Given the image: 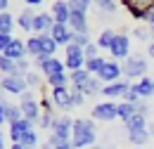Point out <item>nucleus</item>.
<instances>
[{
    "label": "nucleus",
    "instance_id": "nucleus-15",
    "mask_svg": "<svg viewBox=\"0 0 154 149\" xmlns=\"http://www.w3.org/2000/svg\"><path fill=\"white\" fill-rule=\"evenodd\" d=\"M50 36L55 38V43H57V45H64V47H66V45L71 43L74 31L69 29V24H55V26H52V31H50Z\"/></svg>",
    "mask_w": 154,
    "mask_h": 149
},
{
    "label": "nucleus",
    "instance_id": "nucleus-4",
    "mask_svg": "<svg viewBox=\"0 0 154 149\" xmlns=\"http://www.w3.org/2000/svg\"><path fill=\"white\" fill-rule=\"evenodd\" d=\"M121 5L131 12L133 19H147L154 12V0H121Z\"/></svg>",
    "mask_w": 154,
    "mask_h": 149
},
{
    "label": "nucleus",
    "instance_id": "nucleus-28",
    "mask_svg": "<svg viewBox=\"0 0 154 149\" xmlns=\"http://www.w3.org/2000/svg\"><path fill=\"white\" fill-rule=\"evenodd\" d=\"M149 137H152L149 130H133V132H128V140H131L133 147H142V144H147Z\"/></svg>",
    "mask_w": 154,
    "mask_h": 149
},
{
    "label": "nucleus",
    "instance_id": "nucleus-41",
    "mask_svg": "<svg viewBox=\"0 0 154 149\" xmlns=\"http://www.w3.org/2000/svg\"><path fill=\"white\" fill-rule=\"evenodd\" d=\"M85 102V95L81 93L78 88H71V107H81Z\"/></svg>",
    "mask_w": 154,
    "mask_h": 149
},
{
    "label": "nucleus",
    "instance_id": "nucleus-25",
    "mask_svg": "<svg viewBox=\"0 0 154 149\" xmlns=\"http://www.w3.org/2000/svg\"><path fill=\"white\" fill-rule=\"evenodd\" d=\"M40 45H43V55L45 57H55V52H57V47H59L50 33H43L40 36Z\"/></svg>",
    "mask_w": 154,
    "mask_h": 149
},
{
    "label": "nucleus",
    "instance_id": "nucleus-48",
    "mask_svg": "<svg viewBox=\"0 0 154 149\" xmlns=\"http://www.w3.org/2000/svg\"><path fill=\"white\" fill-rule=\"evenodd\" d=\"M29 7H38V5H43V0H24Z\"/></svg>",
    "mask_w": 154,
    "mask_h": 149
},
{
    "label": "nucleus",
    "instance_id": "nucleus-22",
    "mask_svg": "<svg viewBox=\"0 0 154 149\" xmlns=\"http://www.w3.org/2000/svg\"><path fill=\"white\" fill-rule=\"evenodd\" d=\"M33 21H36V12L31 7L24 10L19 17H17V24H19V29H24V31H33Z\"/></svg>",
    "mask_w": 154,
    "mask_h": 149
},
{
    "label": "nucleus",
    "instance_id": "nucleus-58",
    "mask_svg": "<svg viewBox=\"0 0 154 149\" xmlns=\"http://www.w3.org/2000/svg\"><path fill=\"white\" fill-rule=\"evenodd\" d=\"M152 81H154V76H152Z\"/></svg>",
    "mask_w": 154,
    "mask_h": 149
},
{
    "label": "nucleus",
    "instance_id": "nucleus-11",
    "mask_svg": "<svg viewBox=\"0 0 154 149\" xmlns=\"http://www.w3.org/2000/svg\"><path fill=\"white\" fill-rule=\"evenodd\" d=\"M109 52H112L114 59H128L131 57V40H128V36H116L112 47H109Z\"/></svg>",
    "mask_w": 154,
    "mask_h": 149
},
{
    "label": "nucleus",
    "instance_id": "nucleus-35",
    "mask_svg": "<svg viewBox=\"0 0 154 149\" xmlns=\"http://www.w3.org/2000/svg\"><path fill=\"white\" fill-rule=\"evenodd\" d=\"M21 118H24V111L19 104H7V123H17Z\"/></svg>",
    "mask_w": 154,
    "mask_h": 149
},
{
    "label": "nucleus",
    "instance_id": "nucleus-10",
    "mask_svg": "<svg viewBox=\"0 0 154 149\" xmlns=\"http://www.w3.org/2000/svg\"><path fill=\"white\" fill-rule=\"evenodd\" d=\"M50 99L55 102V107L57 109H71V90L66 88V85H59V88H52V93H50Z\"/></svg>",
    "mask_w": 154,
    "mask_h": 149
},
{
    "label": "nucleus",
    "instance_id": "nucleus-47",
    "mask_svg": "<svg viewBox=\"0 0 154 149\" xmlns=\"http://www.w3.org/2000/svg\"><path fill=\"white\" fill-rule=\"evenodd\" d=\"M66 55H83V47L76 45V43H69V45H66ZM83 57H85V55H83Z\"/></svg>",
    "mask_w": 154,
    "mask_h": 149
},
{
    "label": "nucleus",
    "instance_id": "nucleus-53",
    "mask_svg": "<svg viewBox=\"0 0 154 149\" xmlns=\"http://www.w3.org/2000/svg\"><path fill=\"white\" fill-rule=\"evenodd\" d=\"M147 130H149V135L154 137V123H149V126H147Z\"/></svg>",
    "mask_w": 154,
    "mask_h": 149
},
{
    "label": "nucleus",
    "instance_id": "nucleus-37",
    "mask_svg": "<svg viewBox=\"0 0 154 149\" xmlns=\"http://www.w3.org/2000/svg\"><path fill=\"white\" fill-rule=\"evenodd\" d=\"M48 83H50V88H59V85H66L69 83V74H55L48 78Z\"/></svg>",
    "mask_w": 154,
    "mask_h": 149
},
{
    "label": "nucleus",
    "instance_id": "nucleus-29",
    "mask_svg": "<svg viewBox=\"0 0 154 149\" xmlns=\"http://www.w3.org/2000/svg\"><path fill=\"white\" fill-rule=\"evenodd\" d=\"M102 88H104V83H102L97 76H93V78H90V81L81 88V93H83V95H97V93L102 95Z\"/></svg>",
    "mask_w": 154,
    "mask_h": 149
},
{
    "label": "nucleus",
    "instance_id": "nucleus-6",
    "mask_svg": "<svg viewBox=\"0 0 154 149\" xmlns=\"http://www.w3.org/2000/svg\"><path fill=\"white\" fill-rule=\"evenodd\" d=\"M71 130H74V118L71 116H57L55 118V123H52V135L55 137H59L62 142H71Z\"/></svg>",
    "mask_w": 154,
    "mask_h": 149
},
{
    "label": "nucleus",
    "instance_id": "nucleus-13",
    "mask_svg": "<svg viewBox=\"0 0 154 149\" xmlns=\"http://www.w3.org/2000/svg\"><path fill=\"white\" fill-rule=\"evenodd\" d=\"M128 90H131V83L121 78V81H116V83L104 85V88H102V95H104V97H109V99H114V97H123Z\"/></svg>",
    "mask_w": 154,
    "mask_h": 149
},
{
    "label": "nucleus",
    "instance_id": "nucleus-55",
    "mask_svg": "<svg viewBox=\"0 0 154 149\" xmlns=\"http://www.w3.org/2000/svg\"><path fill=\"white\" fill-rule=\"evenodd\" d=\"M40 149H55V147H50V144H45V147H40Z\"/></svg>",
    "mask_w": 154,
    "mask_h": 149
},
{
    "label": "nucleus",
    "instance_id": "nucleus-57",
    "mask_svg": "<svg viewBox=\"0 0 154 149\" xmlns=\"http://www.w3.org/2000/svg\"><path fill=\"white\" fill-rule=\"evenodd\" d=\"M133 149H142V147H133Z\"/></svg>",
    "mask_w": 154,
    "mask_h": 149
},
{
    "label": "nucleus",
    "instance_id": "nucleus-36",
    "mask_svg": "<svg viewBox=\"0 0 154 149\" xmlns=\"http://www.w3.org/2000/svg\"><path fill=\"white\" fill-rule=\"evenodd\" d=\"M66 2H69V10H71V12H83V14H85V12L90 10V5H93V0H66Z\"/></svg>",
    "mask_w": 154,
    "mask_h": 149
},
{
    "label": "nucleus",
    "instance_id": "nucleus-27",
    "mask_svg": "<svg viewBox=\"0 0 154 149\" xmlns=\"http://www.w3.org/2000/svg\"><path fill=\"white\" fill-rule=\"evenodd\" d=\"M116 114H119V118L126 123L131 116H135V114H137V107H135V104H131V102H119V109H116Z\"/></svg>",
    "mask_w": 154,
    "mask_h": 149
},
{
    "label": "nucleus",
    "instance_id": "nucleus-49",
    "mask_svg": "<svg viewBox=\"0 0 154 149\" xmlns=\"http://www.w3.org/2000/svg\"><path fill=\"white\" fill-rule=\"evenodd\" d=\"M147 26H149V31L154 33V12L149 14V17H147Z\"/></svg>",
    "mask_w": 154,
    "mask_h": 149
},
{
    "label": "nucleus",
    "instance_id": "nucleus-7",
    "mask_svg": "<svg viewBox=\"0 0 154 149\" xmlns=\"http://www.w3.org/2000/svg\"><path fill=\"white\" fill-rule=\"evenodd\" d=\"M116 109H119V104H116V102H100V104H95V107H93V121L109 123V121L119 118Z\"/></svg>",
    "mask_w": 154,
    "mask_h": 149
},
{
    "label": "nucleus",
    "instance_id": "nucleus-30",
    "mask_svg": "<svg viewBox=\"0 0 154 149\" xmlns=\"http://www.w3.org/2000/svg\"><path fill=\"white\" fill-rule=\"evenodd\" d=\"M12 29H14V17L10 12H0V33H10L12 36Z\"/></svg>",
    "mask_w": 154,
    "mask_h": 149
},
{
    "label": "nucleus",
    "instance_id": "nucleus-50",
    "mask_svg": "<svg viewBox=\"0 0 154 149\" xmlns=\"http://www.w3.org/2000/svg\"><path fill=\"white\" fill-rule=\"evenodd\" d=\"M7 5H10V0H0V12H7Z\"/></svg>",
    "mask_w": 154,
    "mask_h": 149
},
{
    "label": "nucleus",
    "instance_id": "nucleus-1",
    "mask_svg": "<svg viewBox=\"0 0 154 149\" xmlns=\"http://www.w3.org/2000/svg\"><path fill=\"white\" fill-rule=\"evenodd\" d=\"M97 142V128L93 118H74L71 130V147L74 149H88Z\"/></svg>",
    "mask_w": 154,
    "mask_h": 149
},
{
    "label": "nucleus",
    "instance_id": "nucleus-3",
    "mask_svg": "<svg viewBox=\"0 0 154 149\" xmlns=\"http://www.w3.org/2000/svg\"><path fill=\"white\" fill-rule=\"evenodd\" d=\"M121 69H123V76H126V78H145V74H147V59L140 57V55L137 57L131 55L128 59H123Z\"/></svg>",
    "mask_w": 154,
    "mask_h": 149
},
{
    "label": "nucleus",
    "instance_id": "nucleus-19",
    "mask_svg": "<svg viewBox=\"0 0 154 149\" xmlns=\"http://www.w3.org/2000/svg\"><path fill=\"white\" fill-rule=\"evenodd\" d=\"M123 126H126V130H128V132H133V130H147L149 121H147V116H145V114H135V116H131Z\"/></svg>",
    "mask_w": 154,
    "mask_h": 149
},
{
    "label": "nucleus",
    "instance_id": "nucleus-43",
    "mask_svg": "<svg viewBox=\"0 0 154 149\" xmlns=\"http://www.w3.org/2000/svg\"><path fill=\"white\" fill-rule=\"evenodd\" d=\"M83 55L85 59H93V57H100V47H97V43H90L85 50H83Z\"/></svg>",
    "mask_w": 154,
    "mask_h": 149
},
{
    "label": "nucleus",
    "instance_id": "nucleus-17",
    "mask_svg": "<svg viewBox=\"0 0 154 149\" xmlns=\"http://www.w3.org/2000/svg\"><path fill=\"white\" fill-rule=\"evenodd\" d=\"M52 17H55L57 24H69L71 10H69V2H66V0H55V2H52Z\"/></svg>",
    "mask_w": 154,
    "mask_h": 149
},
{
    "label": "nucleus",
    "instance_id": "nucleus-20",
    "mask_svg": "<svg viewBox=\"0 0 154 149\" xmlns=\"http://www.w3.org/2000/svg\"><path fill=\"white\" fill-rule=\"evenodd\" d=\"M133 88L137 90V95H140V99H147V97H152V95H154V81H152V78H147V76H145V78H140V81L135 83Z\"/></svg>",
    "mask_w": 154,
    "mask_h": 149
},
{
    "label": "nucleus",
    "instance_id": "nucleus-16",
    "mask_svg": "<svg viewBox=\"0 0 154 149\" xmlns=\"http://www.w3.org/2000/svg\"><path fill=\"white\" fill-rule=\"evenodd\" d=\"M5 57H10V59H14V62H19V59H26V43L19 40V38H12V43L7 45V50L2 52Z\"/></svg>",
    "mask_w": 154,
    "mask_h": 149
},
{
    "label": "nucleus",
    "instance_id": "nucleus-56",
    "mask_svg": "<svg viewBox=\"0 0 154 149\" xmlns=\"http://www.w3.org/2000/svg\"><path fill=\"white\" fill-rule=\"evenodd\" d=\"M88 149H102V147H97V144H93V147H88Z\"/></svg>",
    "mask_w": 154,
    "mask_h": 149
},
{
    "label": "nucleus",
    "instance_id": "nucleus-33",
    "mask_svg": "<svg viewBox=\"0 0 154 149\" xmlns=\"http://www.w3.org/2000/svg\"><path fill=\"white\" fill-rule=\"evenodd\" d=\"M19 144H24L26 149H36L38 147V132H36V128L29 132H24V137L19 140Z\"/></svg>",
    "mask_w": 154,
    "mask_h": 149
},
{
    "label": "nucleus",
    "instance_id": "nucleus-24",
    "mask_svg": "<svg viewBox=\"0 0 154 149\" xmlns=\"http://www.w3.org/2000/svg\"><path fill=\"white\" fill-rule=\"evenodd\" d=\"M116 36H119L116 31H112V29H104V31H102V33L97 36V40H95V43H97V47H100V50H109Z\"/></svg>",
    "mask_w": 154,
    "mask_h": 149
},
{
    "label": "nucleus",
    "instance_id": "nucleus-40",
    "mask_svg": "<svg viewBox=\"0 0 154 149\" xmlns=\"http://www.w3.org/2000/svg\"><path fill=\"white\" fill-rule=\"evenodd\" d=\"M71 43H76V45H81L83 50L90 45V38H88V33H74L71 36Z\"/></svg>",
    "mask_w": 154,
    "mask_h": 149
},
{
    "label": "nucleus",
    "instance_id": "nucleus-21",
    "mask_svg": "<svg viewBox=\"0 0 154 149\" xmlns=\"http://www.w3.org/2000/svg\"><path fill=\"white\" fill-rule=\"evenodd\" d=\"M90 78H93V74H90L88 69H78V71H71V74H69L71 85H74V88H78V90H81V88H83V85H85Z\"/></svg>",
    "mask_w": 154,
    "mask_h": 149
},
{
    "label": "nucleus",
    "instance_id": "nucleus-46",
    "mask_svg": "<svg viewBox=\"0 0 154 149\" xmlns=\"http://www.w3.org/2000/svg\"><path fill=\"white\" fill-rule=\"evenodd\" d=\"M5 123H7V102L0 99V126H5Z\"/></svg>",
    "mask_w": 154,
    "mask_h": 149
},
{
    "label": "nucleus",
    "instance_id": "nucleus-54",
    "mask_svg": "<svg viewBox=\"0 0 154 149\" xmlns=\"http://www.w3.org/2000/svg\"><path fill=\"white\" fill-rule=\"evenodd\" d=\"M149 57H152V59H154V43H152V45H149Z\"/></svg>",
    "mask_w": 154,
    "mask_h": 149
},
{
    "label": "nucleus",
    "instance_id": "nucleus-31",
    "mask_svg": "<svg viewBox=\"0 0 154 149\" xmlns=\"http://www.w3.org/2000/svg\"><path fill=\"white\" fill-rule=\"evenodd\" d=\"M26 52L33 57H40L43 55V45H40V36H31L26 40Z\"/></svg>",
    "mask_w": 154,
    "mask_h": 149
},
{
    "label": "nucleus",
    "instance_id": "nucleus-23",
    "mask_svg": "<svg viewBox=\"0 0 154 149\" xmlns=\"http://www.w3.org/2000/svg\"><path fill=\"white\" fill-rule=\"evenodd\" d=\"M0 71H2L5 76H21L17 62L10 59V57H5V55H0Z\"/></svg>",
    "mask_w": 154,
    "mask_h": 149
},
{
    "label": "nucleus",
    "instance_id": "nucleus-9",
    "mask_svg": "<svg viewBox=\"0 0 154 149\" xmlns=\"http://www.w3.org/2000/svg\"><path fill=\"white\" fill-rule=\"evenodd\" d=\"M121 76H123V69H121V64H119V62H107V64L102 66V71L97 74V78H100L104 85H109V83H116V81H121Z\"/></svg>",
    "mask_w": 154,
    "mask_h": 149
},
{
    "label": "nucleus",
    "instance_id": "nucleus-45",
    "mask_svg": "<svg viewBox=\"0 0 154 149\" xmlns=\"http://www.w3.org/2000/svg\"><path fill=\"white\" fill-rule=\"evenodd\" d=\"M10 43H12V36H10V33H0V55L7 50V45H10Z\"/></svg>",
    "mask_w": 154,
    "mask_h": 149
},
{
    "label": "nucleus",
    "instance_id": "nucleus-42",
    "mask_svg": "<svg viewBox=\"0 0 154 149\" xmlns=\"http://www.w3.org/2000/svg\"><path fill=\"white\" fill-rule=\"evenodd\" d=\"M133 36L137 38V40H149V38H154V33L149 31V26H147V29H140V26H137L133 31Z\"/></svg>",
    "mask_w": 154,
    "mask_h": 149
},
{
    "label": "nucleus",
    "instance_id": "nucleus-32",
    "mask_svg": "<svg viewBox=\"0 0 154 149\" xmlns=\"http://www.w3.org/2000/svg\"><path fill=\"white\" fill-rule=\"evenodd\" d=\"M93 5L97 7V12H104V14L116 12V0H93Z\"/></svg>",
    "mask_w": 154,
    "mask_h": 149
},
{
    "label": "nucleus",
    "instance_id": "nucleus-14",
    "mask_svg": "<svg viewBox=\"0 0 154 149\" xmlns=\"http://www.w3.org/2000/svg\"><path fill=\"white\" fill-rule=\"evenodd\" d=\"M33 128H36V123H31L29 118H21L17 123H10V140L12 142H19L21 137H24V132L33 130Z\"/></svg>",
    "mask_w": 154,
    "mask_h": 149
},
{
    "label": "nucleus",
    "instance_id": "nucleus-12",
    "mask_svg": "<svg viewBox=\"0 0 154 149\" xmlns=\"http://www.w3.org/2000/svg\"><path fill=\"white\" fill-rule=\"evenodd\" d=\"M55 24H57V21H55V17H52V12H40V14H36L33 31H36L38 36H43V33H50Z\"/></svg>",
    "mask_w": 154,
    "mask_h": 149
},
{
    "label": "nucleus",
    "instance_id": "nucleus-52",
    "mask_svg": "<svg viewBox=\"0 0 154 149\" xmlns=\"http://www.w3.org/2000/svg\"><path fill=\"white\" fill-rule=\"evenodd\" d=\"M10 149H26V147H24V144H19V142H12V147H10Z\"/></svg>",
    "mask_w": 154,
    "mask_h": 149
},
{
    "label": "nucleus",
    "instance_id": "nucleus-34",
    "mask_svg": "<svg viewBox=\"0 0 154 149\" xmlns=\"http://www.w3.org/2000/svg\"><path fill=\"white\" fill-rule=\"evenodd\" d=\"M104 64H107V62H104L102 57H93V59H85V69H88V71H90L93 76H97V74H100Z\"/></svg>",
    "mask_w": 154,
    "mask_h": 149
},
{
    "label": "nucleus",
    "instance_id": "nucleus-44",
    "mask_svg": "<svg viewBox=\"0 0 154 149\" xmlns=\"http://www.w3.org/2000/svg\"><path fill=\"white\" fill-rule=\"evenodd\" d=\"M123 102H131V104H137L140 102V95H137V90H135L133 85H131V90L123 95Z\"/></svg>",
    "mask_w": 154,
    "mask_h": 149
},
{
    "label": "nucleus",
    "instance_id": "nucleus-51",
    "mask_svg": "<svg viewBox=\"0 0 154 149\" xmlns=\"http://www.w3.org/2000/svg\"><path fill=\"white\" fill-rule=\"evenodd\" d=\"M0 149H5V132L0 130Z\"/></svg>",
    "mask_w": 154,
    "mask_h": 149
},
{
    "label": "nucleus",
    "instance_id": "nucleus-26",
    "mask_svg": "<svg viewBox=\"0 0 154 149\" xmlns=\"http://www.w3.org/2000/svg\"><path fill=\"white\" fill-rule=\"evenodd\" d=\"M64 66H66L69 71L85 69V57H83V55H66V59H64Z\"/></svg>",
    "mask_w": 154,
    "mask_h": 149
},
{
    "label": "nucleus",
    "instance_id": "nucleus-5",
    "mask_svg": "<svg viewBox=\"0 0 154 149\" xmlns=\"http://www.w3.org/2000/svg\"><path fill=\"white\" fill-rule=\"evenodd\" d=\"M36 66L40 69V74H45V78H50V76H55V74H64V71H66V66H64L62 59H57V57H45V55L36 57Z\"/></svg>",
    "mask_w": 154,
    "mask_h": 149
},
{
    "label": "nucleus",
    "instance_id": "nucleus-18",
    "mask_svg": "<svg viewBox=\"0 0 154 149\" xmlns=\"http://www.w3.org/2000/svg\"><path fill=\"white\" fill-rule=\"evenodd\" d=\"M69 29H71L74 33H88V14H83V12H71Z\"/></svg>",
    "mask_w": 154,
    "mask_h": 149
},
{
    "label": "nucleus",
    "instance_id": "nucleus-8",
    "mask_svg": "<svg viewBox=\"0 0 154 149\" xmlns=\"http://www.w3.org/2000/svg\"><path fill=\"white\" fill-rule=\"evenodd\" d=\"M0 88L5 90V93L10 95H24L29 90V85H26V81H24V76H5L2 81H0Z\"/></svg>",
    "mask_w": 154,
    "mask_h": 149
},
{
    "label": "nucleus",
    "instance_id": "nucleus-2",
    "mask_svg": "<svg viewBox=\"0 0 154 149\" xmlns=\"http://www.w3.org/2000/svg\"><path fill=\"white\" fill-rule=\"evenodd\" d=\"M19 107H21V111H24V118H29L31 123H36V126H38L40 116H43V109H40V102L33 97V93H29V90H26V93L21 95Z\"/></svg>",
    "mask_w": 154,
    "mask_h": 149
},
{
    "label": "nucleus",
    "instance_id": "nucleus-39",
    "mask_svg": "<svg viewBox=\"0 0 154 149\" xmlns=\"http://www.w3.org/2000/svg\"><path fill=\"white\" fill-rule=\"evenodd\" d=\"M24 81H26L29 88H38V85H40V76L33 74V71H26V74H24Z\"/></svg>",
    "mask_w": 154,
    "mask_h": 149
},
{
    "label": "nucleus",
    "instance_id": "nucleus-38",
    "mask_svg": "<svg viewBox=\"0 0 154 149\" xmlns=\"http://www.w3.org/2000/svg\"><path fill=\"white\" fill-rule=\"evenodd\" d=\"M55 114H43L40 116V121H38V126L43 128V130H52V123H55Z\"/></svg>",
    "mask_w": 154,
    "mask_h": 149
}]
</instances>
